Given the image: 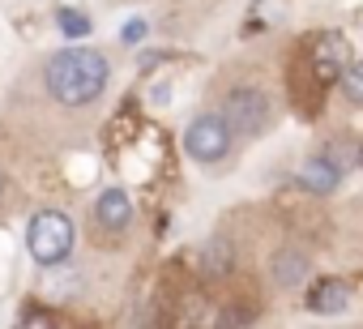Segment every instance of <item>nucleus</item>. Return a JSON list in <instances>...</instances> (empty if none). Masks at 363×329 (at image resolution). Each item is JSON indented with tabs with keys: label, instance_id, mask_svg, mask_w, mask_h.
<instances>
[{
	"label": "nucleus",
	"instance_id": "f257e3e1",
	"mask_svg": "<svg viewBox=\"0 0 363 329\" xmlns=\"http://www.w3.org/2000/svg\"><path fill=\"white\" fill-rule=\"evenodd\" d=\"M43 82H48V90H52L56 103H65V107H86V103H94V99L107 90L111 65H107V56L94 52V48H65V52H56V56L48 60Z\"/></svg>",
	"mask_w": 363,
	"mask_h": 329
},
{
	"label": "nucleus",
	"instance_id": "f03ea898",
	"mask_svg": "<svg viewBox=\"0 0 363 329\" xmlns=\"http://www.w3.org/2000/svg\"><path fill=\"white\" fill-rule=\"evenodd\" d=\"M77 244V231H73V218L60 214V210H39L30 223H26V252L39 261V265H60Z\"/></svg>",
	"mask_w": 363,
	"mask_h": 329
},
{
	"label": "nucleus",
	"instance_id": "1a4fd4ad",
	"mask_svg": "<svg viewBox=\"0 0 363 329\" xmlns=\"http://www.w3.org/2000/svg\"><path fill=\"white\" fill-rule=\"evenodd\" d=\"M308 308L320 312V316H337V312L350 308V286H346L342 278H320V282H312V291H308Z\"/></svg>",
	"mask_w": 363,
	"mask_h": 329
},
{
	"label": "nucleus",
	"instance_id": "f8f14e48",
	"mask_svg": "<svg viewBox=\"0 0 363 329\" xmlns=\"http://www.w3.org/2000/svg\"><path fill=\"white\" fill-rule=\"evenodd\" d=\"M337 82H342V90H346L350 103H363V60H350L346 73H342Z\"/></svg>",
	"mask_w": 363,
	"mask_h": 329
},
{
	"label": "nucleus",
	"instance_id": "423d86ee",
	"mask_svg": "<svg viewBox=\"0 0 363 329\" xmlns=\"http://www.w3.org/2000/svg\"><path fill=\"white\" fill-rule=\"evenodd\" d=\"M299 184L316 197H329L342 184V162H333L329 154H312L303 167H299Z\"/></svg>",
	"mask_w": 363,
	"mask_h": 329
},
{
	"label": "nucleus",
	"instance_id": "9b49d317",
	"mask_svg": "<svg viewBox=\"0 0 363 329\" xmlns=\"http://www.w3.org/2000/svg\"><path fill=\"white\" fill-rule=\"evenodd\" d=\"M56 26H60L65 39H86V35H90V18H86L82 9H60V13H56Z\"/></svg>",
	"mask_w": 363,
	"mask_h": 329
},
{
	"label": "nucleus",
	"instance_id": "2eb2a0df",
	"mask_svg": "<svg viewBox=\"0 0 363 329\" xmlns=\"http://www.w3.org/2000/svg\"><path fill=\"white\" fill-rule=\"evenodd\" d=\"M218 325H252V312H223Z\"/></svg>",
	"mask_w": 363,
	"mask_h": 329
},
{
	"label": "nucleus",
	"instance_id": "dca6fc26",
	"mask_svg": "<svg viewBox=\"0 0 363 329\" xmlns=\"http://www.w3.org/2000/svg\"><path fill=\"white\" fill-rule=\"evenodd\" d=\"M0 193H5V176H0Z\"/></svg>",
	"mask_w": 363,
	"mask_h": 329
},
{
	"label": "nucleus",
	"instance_id": "4468645a",
	"mask_svg": "<svg viewBox=\"0 0 363 329\" xmlns=\"http://www.w3.org/2000/svg\"><path fill=\"white\" fill-rule=\"evenodd\" d=\"M145 30H150V26H145L141 18H128V22H124V30H120V39H124V43H141V39H145Z\"/></svg>",
	"mask_w": 363,
	"mask_h": 329
},
{
	"label": "nucleus",
	"instance_id": "39448f33",
	"mask_svg": "<svg viewBox=\"0 0 363 329\" xmlns=\"http://www.w3.org/2000/svg\"><path fill=\"white\" fill-rule=\"evenodd\" d=\"M350 60H354V52H350V39H346L342 30H320V35L312 39L308 69H312V77H316L320 86H333V82L346 73Z\"/></svg>",
	"mask_w": 363,
	"mask_h": 329
},
{
	"label": "nucleus",
	"instance_id": "9d476101",
	"mask_svg": "<svg viewBox=\"0 0 363 329\" xmlns=\"http://www.w3.org/2000/svg\"><path fill=\"white\" fill-rule=\"evenodd\" d=\"M201 269H206L210 278H227V274L235 269V248H231L227 235L206 240V248H201Z\"/></svg>",
	"mask_w": 363,
	"mask_h": 329
},
{
	"label": "nucleus",
	"instance_id": "7ed1b4c3",
	"mask_svg": "<svg viewBox=\"0 0 363 329\" xmlns=\"http://www.w3.org/2000/svg\"><path fill=\"white\" fill-rule=\"evenodd\" d=\"M231 124H227V116H214V111H201V116H193V124L184 128V150H189V158L193 162H223L227 154H231Z\"/></svg>",
	"mask_w": 363,
	"mask_h": 329
},
{
	"label": "nucleus",
	"instance_id": "0eeeda50",
	"mask_svg": "<svg viewBox=\"0 0 363 329\" xmlns=\"http://www.w3.org/2000/svg\"><path fill=\"white\" fill-rule=\"evenodd\" d=\"M94 223H99L103 231H124V227L133 223V201H128V193H124V189H103V193L94 197Z\"/></svg>",
	"mask_w": 363,
	"mask_h": 329
},
{
	"label": "nucleus",
	"instance_id": "6e6552de",
	"mask_svg": "<svg viewBox=\"0 0 363 329\" xmlns=\"http://www.w3.org/2000/svg\"><path fill=\"white\" fill-rule=\"evenodd\" d=\"M308 257L299 252V248H282V252H274V261H269V278H274V286H282V291H299L303 282H308Z\"/></svg>",
	"mask_w": 363,
	"mask_h": 329
},
{
	"label": "nucleus",
	"instance_id": "ddd939ff",
	"mask_svg": "<svg viewBox=\"0 0 363 329\" xmlns=\"http://www.w3.org/2000/svg\"><path fill=\"white\" fill-rule=\"evenodd\" d=\"M18 325H22V329H52V325H60V316L48 312V308H26V312L18 316Z\"/></svg>",
	"mask_w": 363,
	"mask_h": 329
},
{
	"label": "nucleus",
	"instance_id": "20e7f679",
	"mask_svg": "<svg viewBox=\"0 0 363 329\" xmlns=\"http://www.w3.org/2000/svg\"><path fill=\"white\" fill-rule=\"evenodd\" d=\"M227 124L231 133H244V137H261L274 120V107H269V94L257 90V86H235L227 94Z\"/></svg>",
	"mask_w": 363,
	"mask_h": 329
}]
</instances>
